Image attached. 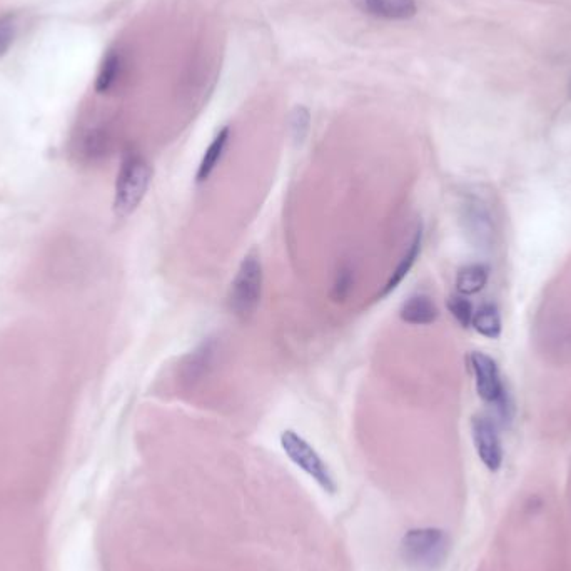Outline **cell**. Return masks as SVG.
Returning <instances> with one entry per match:
<instances>
[{
  "label": "cell",
  "instance_id": "6da1fadb",
  "mask_svg": "<svg viewBox=\"0 0 571 571\" xmlns=\"http://www.w3.org/2000/svg\"><path fill=\"white\" fill-rule=\"evenodd\" d=\"M451 551L448 531L423 526L406 531L400 543V556L410 571H438Z\"/></svg>",
  "mask_w": 571,
  "mask_h": 571
},
{
  "label": "cell",
  "instance_id": "7a4b0ae2",
  "mask_svg": "<svg viewBox=\"0 0 571 571\" xmlns=\"http://www.w3.org/2000/svg\"><path fill=\"white\" fill-rule=\"evenodd\" d=\"M152 167L139 152H127L117 174L114 213L117 218H129L141 206L151 186Z\"/></svg>",
  "mask_w": 571,
  "mask_h": 571
},
{
  "label": "cell",
  "instance_id": "3957f363",
  "mask_svg": "<svg viewBox=\"0 0 571 571\" xmlns=\"http://www.w3.org/2000/svg\"><path fill=\"white\" fill-rule=\"evenodd\" d=\"M264 269L263 261L256 249H251L239 264L231 288H229L228 304L231 313L241 321H248L258 311L263 294Z\"/></svg>",
  "mask_w": 571,
  "mask_h": 571
},
{
  "label": "cell",
  "instance_id": "277c9868",
  "mask_svg": "<svg viewBox=\"0 0 571 571\" xmlns=\"http://www.w3.org/2000/svg\"><path fill=\"white\" fill-rule=\"evenodd\" d=\"M470 364L475 373L476 391L481 400L493 406L501 423L508 425L513 420V403L501 381L500 369L495 359L481 351H473L470 354Z\"/></svg>",
  "mask_w": 571,
  "mask_h": 571
},
{
  "label": "cell",
  "instance_id": "5b68a950",
  "mask_svg": "<svg viewBox=\"0 0 571 571\" xmlns=\"http://www.w3.org/2000/svg\"><path fill=\"white\" fill-rule=\"evenodd\" d=\"M279 441H281L284 453L289 460L293 461L294 465L301 468L309 478H313L326 493L329 495L336 493L338 485H336L333 473L324 463L323 458L319 456L318 451L314 450L313 446L309 445L303 436L298 435L296 431L286 430L283 431Z\"/></svg>",
  "mask_w": 571,
  "mask_h": 571
},
{
  "label": "cell",
  "instance_id": "8992f818",
  "mask_svg": "<svg viewBox=\"0 0 571 571\" xmlns=\"http://www.w3.org/2000/svg\"><path fill=\"white\" fill-rule=\"evenodd\" d=\"M471 436H473L475 450L481 463L493 473L500 470L501 465H503V445H501L496 421L491 420L490 416H473L471 418Z\"/></svg>",
  "mask_w": 571,
  "mask_h": 571
},
{
  "label": "cell",
  "instance_id": "52a82bcc",
  "mask_svg": "<svg viewBox=\"0 0 571 571\" xmlns=\"http://www.w3.org/2000/svg\"><path fill=\"white\" fill-rule=\"evenodd\" d=\"M353 4L368 16L388 21H406L418 12L415 0H353Z\"/></svg>",
  "mask_w": 571,
  "mask_h": 571
},
{
  "label": "cell",
  "instance_id": "ba28073f",
  "mask_svg": "<svg viewBox=\"0 0 571 571\" xmlns=\"http://www.w3.org/2000/svg\"><path fill=\"white\" fill-rule=\"evenodd\" d=\"M465 221L471 236H475L480 248H488L493 239V219L481 199H470L465 204Z\"/></svg>",
  "mask_w": 571,
  "mask_h": 571
},
{
  "label": "cell",
  "instance_id": "9c48e42d",
  "mask_svg": "<svg viewBox=\"0 0 571 571\" xmlns=\"http://www.w3.org/2000/svg\"><path fill=\"white\" fill-rule=\"evenodd\" d=\"M440 318V309L428 294H413L400 309V319L411 326H430Z\"/></svg>",
  "mask_w": 571,
  "mask_h": 571
},
{
  "label": "cell",
  "instance_id": "30bf717a",
  "mask_svg": "<svg viewBox=\"0 0 571 571\" xmlns=\"http://www.w3.org/2000/svg\"><path fill=\"white\" fill-rule=\"evenodd\" d=\"M421 246H423V229L420 226V228L416 229L415 236L411 239L410 246L406 249V253L403 254V258L400 259V263L396 266L390 279L386 281L385 288L381 289L379 298H386L388 294L393 293L403 283V279L410 274L411 269H413L416 261L420 258Z\"/></svg>",
  "mask_w": 571,
  "mask_h": 571
},
{
  "label": "cell",
  "instance_id": "8fae6325",
  "mask_svg": "<svg viewBox=\"0 0 571 571\" xmlns=\"http://www.w3.org/2000/svg\"><path fill=\"white\" fill-rule=\"evenodd\" d=\"M229 139H231V129L223 127L221 131L214 136L213 142L209 144L208 149L204 152L203 159L199 162L198 172H196V181L198 184L208 181L213 176L219 162L223 159L226 147H228Z\"/></svg>",
  "mask_w": 571,
  "mask_h": 571
},
{
  "label": "cell",
  "instance_id": "7c38bea8",
  "mask_svg": "<svg viewBox=\"0 0 571 571\" xmlns=\"http://www.w3.org/2000/svg\"><path fill=\"white\" fill-rule=\"evenodd\" d=\"M488 278H490V271L483 264H470V266L461 268L456 276L458 294L473 296V294L480 293L488 284Z\"/></svg>",
  "mask_w": 571,
  "mask_h": 571
},
{
  "label": "cell",
  "instance_id": "4fadbf2b",
  "mask_svg": "<svg viewBox=\"0 0 571 571\" xmlns=\"http://www.w3.org/2000/svg\"><path fill=\"white\" fill-rule=\"evenodd\" d=\"M214 354H216V343L214 341H206L194 351L187 363L184 364V374L187 381H199L204 374L208 373V369L213 366Z\"/></svg>",
  "mask_w": 571,
  "mask_h": 571
},
{
  "label": "cell",
  "instance_id": "5bb4252c",
  "mask_svg": "<svg viewBox=\"0 0 571 571\" xmlns=\"http://www.w3.org/2000/svg\"><path fill=\"white\" fill-rule=\"evenodd\" d=\"M471 326L476 329V333L490 339H498L501 336V316L495 304H483L478 311L473 314Z\"/></svg>",
  "mask_w": 571,
  "mask_h": 571
},
{
  "label": "cell",
  "instance_id": "9a60e30c",
  "mask_svg": "<svg viewBox=\"0 0 571 571\" xmlns=\"http://www.w3.org/2000/svg\"><path fill=\"white\" fill-rule=\"evenodd\" d=\"M121 56L117 51L107 52L104 59H102L101 67L97 72L96 91L99 94H106L111 91L112 87L116 86L119 74H121Z\"/></svg>",
  "mask_w": 571,
  "mask_h": 571
},
{
  "label": "cell",
  "instance_id": "2e32d148",
  "mask_svg": "<svg viewBox=\"0 0 571 571\" xmlns=\"http://www.w3.org/2000/svg\"><path fill=\"white\" fill-rule=\"evenodd\" d=\"M446 308H448L451 316L456 319V323L460 324L461 328H470L475 311H473V304L466 299V296L453 294L446 301Z\"/></svg>",
  "mask_w": 571,
  "mask_h": 571
},
{
  "label": "cell",
  "instance_id": "e0dca14e",
  "mask_svg": "<svg viewBox=\"0 0 571 571\" xmlns=\"http://www.w3.org/2000/svg\"><path fill=\"white\" fill-rule=\"evenodd\" d=\"M309 126H311V114L308 109L303 106L294 107L293 112L289 114V132L296 144H303L308 136Z\"/></svg>",
  "mask_w": 571,
  "mask_h": 571
},
{
  "label": "cell",
  "instance_id": "ac0fdd59",
  "mask_svg": "<svg viewBox=\"0 0 571 571\" xmlns=\"http://www.w3.org/2000/svg\"><path fill=\"white\" fill-rule=\"evenodd\" d=\"M17 36V17L14 14L0 16V57L11 51Z\"/></svg>",
  "mask_w": 571,
  "mask_h": 571
},
{
  "label": "cell",
  "instance_id": "d6986e66",
  "mask_svg": "<svg viewBox=\"0 0 571 571\" xmlns=\"http://www.w3.org/2000/svg\"><path fill=\"white\" fill-rule=\"evenodd\" d=\"M353 289V271L349 268L339 269L333 284L334 301H344Z\"/></svg>",
  "mask_w": 571,
  "mask_h": 571
},
{
  "label": "cell",
  "instance_id": "ffe728a7",
  "mask_svg": "<svg viewBox=\"0 0 571 571\" xmlns=\"http://www.w3.org/2000/svg\"><path fill=\"white\" fill-rule=\"evenodd\" d=\"M107 137L102 134V131H94L89 134L86 139V151L91 156H97L106 151Z\"/></svg>",
  "mask_w": 571,
  "mask_h": 571
}]
</instances>
